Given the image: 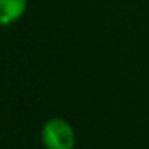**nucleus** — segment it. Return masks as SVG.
<instances>
[{
  "instance_id": "nucleus-2",
  "label": "nucleus",
  "mask_w": 149,
  "mask_h": 149,
  "mask_svg": "<svg viewBox=\"0 0 149 149\" xmlns=\"http://www.w3.org/2000/svg\"><path fill=\"white\" fill-rule=\"evenodd\" d=\"M27 0H0V24H13L26 13Z\"/></svg>"
},
{
  "instance_id": "nucleus-1",
  "label": "nucleus",
  "mask_w": 149,
  "mask_h": 149,
  "mask_svg": "<svg viewBox=\"0 0 149 149\" xmlns=\"http://www.w3.org/2000/svg\"><path fill=\"white\" fill-rule=\"evenodd\" d=\"M42 143L45 149H74L75 132L64 119H50L42 128Z\"/></svg>"
}]
</instances>
